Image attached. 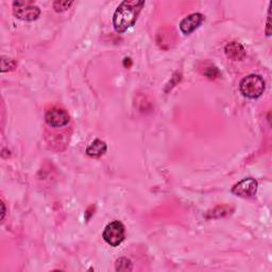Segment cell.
<instances>
[{
    "instance_id": "obj_8",
    "label": "cell",
    "mask_w": 272,
    "mask_h": 272,
    "mask_svg": "<svg viewBox=\"0 0 272 272\" xmlns=\"http://www.w3.org/2000/svg\"><path fill=\"white\" fill-rule=\"evenodd\" d=\"M226 54L233 61H240L246 56V50L244 46L238 42H231L224 48Z\"/></svg>"
},
{
    "instance_id": "obj_14",
    "label": "cell",
    "mask_w": 272,
    "mask_h": 272,
    "mask_svg": "<svg viewBox=\"0 0 272 272\" xmlns=\"http://www.w3.org/2000/svg\"><path fill=\"white\" fill-rule=\"evenodd\" d=\"M270 8H271V2L269 4V10H268V18H267V28H266V34L269 36H270Z\"/></svg>"
},
{
    "instance_id": "obj_13",
    "label": "cell",
    "mask_w": 272,
    "mask_h": 272,
    "mask_svg": "<svg viewBox=\"0 0 272 272\" xmlns=\"http://www.w3.org/2000/svg\"><path fill=\"white\" fill-rule=\"evenodd\" d=\"M8 63L6 64L4 62H2V72H8V70H13V68L15 67L16 63L13 61V60H10V58H6Z\"/></svg>"
},
{
    "instance_id": "obj_6",
    "label": "cell",
    "mask_w": 272,
    "mask_h": 272,
    "mask_svg": "<svg viewBox=\"0 0 272 272\" xmlns=\"http://www.w3.org/2000/svg\"><path fill=\"white\" fill-rule=\"evenodd\" d=\"M46 122L52 128H62L70 122V115L65 110L56 106L47 112Z\"/></svg>"
},
{
    "instance_id": "obj_2",
    "label": "cell",
    "mask_w": 272,
    "mask_h": 272,
    "mask_svg": "<svg viewBox=\"0 0 272 272\" xmlns=\"http://www.w3.org/2000/svg\"><path fill=\"white\" fill-rule=\"evenodd\" d=\"M240 90L244 97L256 99L265 90V81L258 74H249L240 81Z\"/></svg>"
},
{
    "instance_id": "obj_10",
    "label": "cell",
    "mask_w": 272,
    "mask_h": 272,
    "mask_svg": "<svg viewBox=\"0 0 272 272\" xmlns=\"http://www.w3.org/2000/svg\"><path fill=\"white\" fill-rule=\"evenodd\" d=\"M116 271H131L132 270V262L126 258H122L116 260Z\"/></svg>"
},
{
    "instance_id": "obj_15",
    "label": "cell",
    "mask_w": 272,
    "mask_h": 272,
    "mask_svg": "<svg viewBox=\"0 0 272 272\" xmlns=\"http://www.w3.org/2000/svg\"><path fill=\"white\" fill-rule=\"evenodd\" d=\"M2 219H4V214H6V208H4V203H2Z\"/></svg>"
},
{
    "instance_id": "obj_12",
    "label": "cell",
    "mask_w": 272,
    "mask_h": 272,
    "mask_svg": "<svg viewBox=\"0 0 272 272\" xmlns=\"http://www.w3.org/2000/svg\"><path fill=\"white\" fill-rule=\"evenodd\" d=\"M204 74H206V76L210 79H215V78H217V76H219V74H220L219 70H217L216 67H208V70Z\"/></svg>"
},
{
    "instance_id": "obj_7",
    "label": "cell",
    "mask_w": 272,
    "mask_h": 272,
    "mask_svg": "<svg viewBox=\"0 0 272 272\" xmlns=\"http://www.w3.org/2000/svg\"><path fill=\"white\" fill-rule=\"evenodd\" d=\"M204 20V15L201 13H194L190 14L187 17H185L184 20L180 22V29L181 31L188 36V34L192 33L196 29H198L200 27V24Z\"/></svg>"
},
{
    "instance_id": "obj_5",
    "label": "cell",
    "mask_w": 272,
    "mask_h": 272,
    "mask_svg": "<svg viewBox=\"0 0 272 272\" xmlns=\"http://www.w3.org/2000/svg\"><path fill=\"white\" fill-rule=\"evenodd\" d=\"M258 182L252 178H244L232 187V194L242 198H252L256 194Z\"/></svg>"
},
{
    "instance_id": "obj_4",
    "label": "cell",
    "mask_w": 272,
    "mask_h": 272,
    "mask_svg": "<svg viewBox=\"0 0 272 272\" xmlns=\"http://www.w3.org/2000/svg\"><path fill=\"white\" fill-rule=\"evenodd\" d=\"M126 238L124 226L120 221L115 220L108 224L104 231V240L112 246L120 244Z\"/></svg>"
},
{
    "instance_id": "obj_1",
    "label": "cell",
    "mask_w": 272,
    "mask_h": 272,
    "mask_svg": "<svg viewBox=\"0 0 272 272\" xmlns=\"http://www.w3.org/2000/svg\"><path fill=\"white\" fill-rule=\"evenodd\" d=\"M144 6V2L142 0H124L119 4L113 16L115 31L124 33L133 27Z\"/></svg>"
},
{
    "instance_id": "obj_11",
    "label": "cell",
    "mask_w": 272,
    "mask_h": 272,
    "mask_svg": "<svg viewBox=\"0 0 272 272\" xmlns=\"http://www.w3.org/2000/svg\"><path fill=\"white\" fill-rule=\"evenodd\" d=\"M74 2H62V0H56L54 2V8L56 12L66 11Z\"/></svg>"
},
{
    "instance_id": "obj_3",
    "label": "cell",
    "mask_w": 272,
    "mask_h": 272,
    "mask_svg": "<svg viewBox=\"0 0 272 272\" xmlns=\"http://www.w3.org/2000/svg\"><path fill=\"white\" fill-rule=\"evenodd\" d=\"M13 13L18 20L33 22L40 17V8L32 2H14Z\"/></svg>"
},
{
    "instance_id": "obj_9",
    "label": "cell",
    "mask_w": 272,
    "mask_h": 272,
    "mask_svg": "<svg viewBox=\"0 0 272 272\" xmlns=\"http://www.w3.org/2000/svg\"><path fill=\"white\" fill-rule=\"evenodd\" d=\"M106 150H108V146L106 142L101 140H95L86 148V154L92 158H100L104 154H106Z\"/></svg>"
}]
</instances>
